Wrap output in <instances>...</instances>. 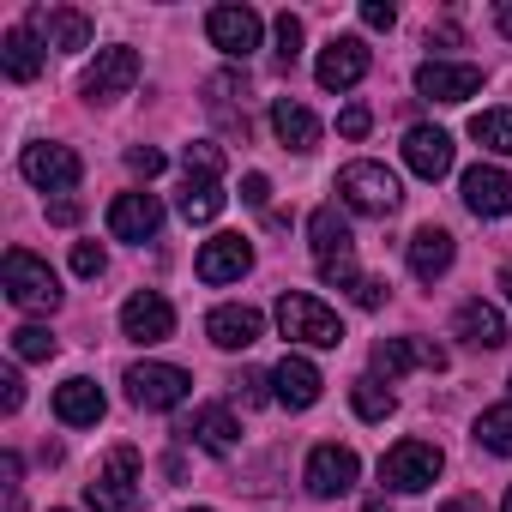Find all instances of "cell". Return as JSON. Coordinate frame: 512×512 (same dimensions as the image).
<instances>
[{"mask_svg":"<svg viewBox=\"0 0 512 512\" xmlns=\"http://www.w3.org/2000/svg\"><path fill=\"white\" fill-rule=\"evenodd\" d=\"M308 241H314V266H320L326 284H344V290L362 284V272H356V260H350L356 235H350V223H344L338 205H320V211L308 217Z\"/></svg>","mask_w":512,"mask_h":512,"instance_id":"obj_1","label":"cell"},{"mask_svg":"<svg viewBox=\"0 0 512 512\" xmlns=\"http://www.w3.org/2000/svg\"><path fill=\"white\" fill-rule=\"evenodd\" d=\"M278 332L290 344H308V350H338L344 344V320L308 290H284L278 296Z\"/></svg>","mask_w":512,"mask_h":512,"instance_id":"obj_2","label":"cell"},{"mask_svg":"<svg viewBox=\"0 0 512 512\" xmlns=\"http://www.w3.org/2000/svg\"><path fill=\"white\" fill-rule=\"evenodd\" d=\"M0 284H7V302H13L19 314H55V308H61V278L37 260V253H25V247L7 253Z\"/></svg>","mask_w":512,"mask_h":512,"instance_id":"obj_3","label":"cell"},{"mask_svg":"<svg viewBox=\"0 0 512 512\" xmlns=\"http://www.w3.org/2000/svg\"><path fill=\"white\" fill-rule=\"evenodd\" d=\"M338 193H344V205L362 211V217H392V211L404 205L398 175H392L386 163H368V157H356V163L338 169Z\"/></svg>","mask_w":512,"mask_h":512,"instance_id":"obj_4","label":"cell"},{"mask_svg":"<svg viewBox=\"0 0 512 512\" xmlns=\"http://www.w3.org/2000/svg\"><path fill=\"white\" fill-rule=\"evenodd\" d=\"M85 506L91 512H139V452L115 446L103 458V470L85 482Z\"/></svg>","mask_w":512,"mask_h":512,"instance_id":"obj_5","label":"cell"},{"mask_svg":"<svg viewBox=\"0 0 512 512\" xmlns=\"http://www.w3.org/2000/svg\"><path fill=\"white\" fill-rule=\"evenodd\" d=\"M440 470H446V458H440L434 440H398V446L380 458V482H386L392 494H422V488H434Z\"/></svg>","mask_w":512,"mask_h":512,"instance_id":"obj_6","label":"cell"},{"mask_svg":"<svg viewBox=\"0 0 512 512\" xmlns=\"http://www.w3.org/2000/svg\"><path fill=\"white\" fill-rule=\"evenodd\" d=\"M187 392H193V374L175 362H133L127 368V398L139 410H175V404H187Z\"/></svg>","mask_w":512,"mask_h":512,"instance_id":"obj_7","label":"cell"},{"mask_svg":"<svg viewBox=\"0 0 512 512\" xmlns=\"http://www.w3.org/2000/svg\"><path fill=\"white\" fill-rule=\"evenodd\" d=\"M19 175H25L31 187H43V193H73L79 175H85V163H79L73 145H49V139H43V145H25Z\"/></svg>","mask_w":512,"mask_h":512,"instance_id":"obj_8","label":"cell"},{"mask_svg":"<svg viewBox=\"0 0 512 512\" xmlns=\"http://www.w3.org/2000/svg\"><path fill=\"white\" fill-rule=\"evenodd\" d=\"M356 476H362V458H356L350 446H338V440L314 446V452H308V470H302V482H308L314 500H338V494H350Z\"/></svg>","mask_w":512,"mask_h":512,"instance_id":"obj_9","label":"cell"},{"mask_svg":"<svg viewBox=\"0 0 512 512\" xmlns=\"http://www.w3.org/2000/svg\"><path fill=\"white\" fill-rule=\"evenodd\" d=\"M260 13L253 7H211L205 13V37H211V49H223L229 61H247L253 49H260Z\"/></svg>","mask_w":512,"mask_h":512,"instance_id":"obj_10","label":"cell"},{"mask_svg":"<svg viewBox=\"0 0 512 512\" xmlns=\"http://www.w3.org/2000/svg\"><path fill=\"white\" fill-rule=\"evenodd\" d=\"M410 368H446V344H434V338H380L374 344V380H398V374H410Z\"/></svg>","mask_w":512,"mask_h":512,"instance_id":"obj_11","label":"cell"},{"mask_svg":"<svg viewBox=\"0 0 512 512\" xmlns=\"http://www.w3.org/2000/svg\"><path fill=\"white\" fill-rule=\"evenodd\" d=\"M314 79H320V91H350V85H362V79H368V43H362V37H332V43L320 49V61H314Z\"/></svg>","mask_w":512,"mask_h":512,"instance_id":"obj_12","label":"cell"},{"mask_svg":"<svg viewBox=\"0 0 512 512\" xmlns=\"http://www.w3.org/2000/svg\"><path fill=\"white\" fill-rule=\"evenodd\" d=\"M416 91L428 103H464V97L482 91V67H470V61H422L416 67Z\"/></svg>","mask_w":512,"mask_h":512,"instance_id":"obj_13","label":"cell"},{"mask_svg":"<svg viewBox=\"0 0 512 512\" xmlns=\"http://www.w3.org/2000/svg\"><path fill=\"white\" fill-rule=\"evenodd\" d=\"M193 272H199V284H235V278H247V272H253L247 235H211V241L199 247Z\"/></svg>","mask_w":512,"mask_h":512,"instance_id":"obj_14","label":"cell"},{"mask_svg":"<svg viewBox=\"0 0 512 512\" xmlns=\"http://www.w3.org/2000/svg\"><path fill=\"white\" fill-rule=\"evenodd\" d=\"M205 338L217 350H253L266 338V320H260V308H247V302H223V308L205 314Z\"/></svg>","mask_w":512,"mask_h":512,"instance_id":"obj_15","label":"cell"},{"mask_svg":"<svg viewBox=\"0 0 512 512\" xmlns=\"http://www.w3.org/2000/svg\"><path fill=\"white\" fill-rule=\"evenodd\" d=\"M133 79H139V49H103L91 61V73H85V97L91 103H115V97L133 91Z\"/></svg>","mask_w":512,"mask_h":512,"instance_id":"obj_16","label":"cell"},{"mask_svg":"<svg viewBox=\"0 0 512 512\" xmlns=\"http://www.w3.org/2000/svg\"><path fill=\"white\" fill-rule=\"evenodd\" d=\"M157 229H163L157 193H121V199L109 205V235H115V241H157Z\"/></svg>","mask_w":512,"mask_h":512,"instance_id":"obj_17","label":"cell"},{"mask_svg":"<svg viewBox=\"0 0 512 512\" xmlns=\"http://www.w3.org/2000/svg\"><path fill=\"white\" fill-rule=\"evenodd\" d=\"M121 332H127L133 344H163V338L175 332V308H169L157 290H139V296H127V308H121Z\"/></svg>","mask_w":512,"mask_h":512,"instance_id":"obj_18","label":"cell"},{"mask_svg":"<svg viewBox=\"0 0 512 512\" xmlns=\"http://www.w3.org/2000/svg\"><path fill=\"white\" fill-rule=\"evenodd\" d=\"M464 205L476 211V217H506L512 211V175L500 169V163H476V169H464Z\"/></svg>","mask_w":512,"mask_h":512,"instance_id":"obj_19","label":"cell"},{"mask_svg":"<svg viewBox=\"0 0 512 512\" xmlns=\"http://www.w3.org/2000/svg\"><path fill=\"white\" fill-rule=\"evenodd\" d=\"M320 386H326L320 368H314L308 356H296V350L272 368V398L290 404V410H314V404H320Z\"/></svg>","mask_w":512,"mask_h":512,"instance_id":"obj_20","label":"cell"},{"mask_svg":"<svg viewBox=\"0 0 512 512\" xmlns=\"http://www.w3.org/2000/svg\"><path fill=\"white\" fill-rule=\"evenodd\" d=\"M25 25H31L37 37H49V49H61V55L91 49V19H85V13H73V7H37Z\"/></svg>","mask_w":512,"mask_h":512,"instance_id":"obj_21","label":"cell"},{"mask_svg":"<svg viewBox=\"0 0 512 512\" xmlns=\"http://www.w3.org/2000/svg\"><path fill=\"white\" fill-rule=\"evenodd\" d=\"M404 163H410L422 181L452 175V133H440V127H410V133H404Z\"/></svg>","mask_w":512,"mask_h":512,"instance_id":"obj_22","label":"cell"},{"mask_svg":"<svg viewBox=\"0 0 512 512\" xmlns=\"http://www.w3.org/2000/svg\"><path fill=\"white\" fill-rule=\"evenodd\" d=\"M103 386L97 380H85V374H73V380H61L55 386V416L67 422V428H97L103 422Z\"/></svg>","mask_w":512,"mask_h":512,"instance_id":"obj_23","label":"cell"},{"mask_svg":"<svg viewBox=\"0 0 512 512\" xmlns=\"http://www.w3.org/2000/svg\"><path fill=\"white\" fill-rule=\"evenodd\" d=\"M181 434H187L199 452H211V458H229V452H235V440H241V428H235L229 404H205V410H193Z\"/></svg>","mask_w":512,"mask_h":512,"instance_id":"obj_24","label":"cell"},{"mask_svg":"<svg viewBox=\"0 0 512 512\" xmlns=\"http://www.w3.org/2000/svg\"><path fill=\"white\" fill-rule=\"evenodd\" d=\"M452 235L440 229V223H422L416 235H410V272L422 278V284H434V278H446L452 272Z\"/></svg>","mask_w":512,"mask_h":512,"instance_id":"obj_25","label":"cell"},{"mask_svg":"<svg viewBox=\"0 0 512 512\" xmlns=\"http://www.w3.org/2000/svg\"><path fill=\"white\" fill-rule=\"evenodd\" d=\"M452 332H458V344H470V350H500V344H506V320H500V308H488V302H458Z\"/></svg>","mask_w":512,"mask_h":512,"instance_id":"obj_26","label":"cell"},{"mask_svg":"<svg viewBox=\"0 0 512 512\" xmlns=\"http://www.w3.org/2000/svg\"><path fill=\"white\" fill-rule=\"evenodd\" d=\"M272 133H278L284 151H314L320 145V115L302 109V103H290V97H278L272 103Z\"/></svg>","mask_w":512,"mask_h":512,"instance_id":"obj_27","label":"cell"},{"mask_svg":"<svg viewBox=\"0 0 512 512\" xmlns=\"http://www.w3.org/2000/svg\"><path fill=\"white\" fill-rule=\"evenodd\" d=\"M0 67H7V79H13V85H31V79L43 73V43H37V31H31V25H19V31L0 37Z\"/></svg>","mask_w":512,"mask_h":512,"instance_id":"obj_28","label":"cell"},{"mask_svg":"<svg viewBox=\"0 0 512 512\" xmlns=\"http://www.w3.org/2000/svg\"><path fill=\"white\" fill-rule=\"evenodd\" d=\"M181 217L187 223H211L217 211H223V181H211V175H187V187H181Z\"/></svg>","mask_w":512,"mask_h":512,"instance_id":"obj_29","label":"cell"},{"mask_svg":"<svg viewBox=\"0 0 512 512\" xmlns=\"http://www.w3.org/2000/svg\"><path fill=\"white\" fill-rule=\"evenodd\" d=\"M350 404H356V416H362V422H386V416L398 410L392 386H386V380H374V374H362V380L350 386Z\"/></svg>","mask_w":512,"mask_h":512,"instance_id":"obj_30","label":"cell"},{"mask_svg":"<svg viewBox=\"0 0 512 512\" xmlns=\"http://www.w3.org/2000/svg\"><path fill=\"white\" fill-rule=\"evenodd\" d=\"M470 139L482 151H494V157H512V109H482L470 121Z\"/></svg>","mask_w":512,"mask_h":512,"instance_id":"obj_31","label":"cell"},{"mask_svg":"<svg viewBox=\"0 0 512 512\" xmlns=\"http://www.w3.org/2000/svg\"><path fill=\"white\" fill-rule=\"evenodd\" d=\"M476 446H488V452L512 458V404H494V410H482V416H476Z\"/></svg>","mask_w":512,"mask_h":512,"instance_id":"obj_32","label":"cell"},{"mask_svg":"<svg viewBox=\"0 0 512 512\" xmlns=\"http://www.w3.org/2000/svg\"><path fill=\"white\" fill-rule=\"evenodd\" d=\"M13 356H19V362H49V356H55L49 326H19V332H13Z\"/></svg>","mask_w":512,"mask_h":512,"instance_id":"obj_33","label":"cell"},{"mask_svg":"<svg viewBox=\"0 0 512 512\" xmlns=\"http://www.w3.org/2000/svg\"><path fill=\"white\" fill-rule=\"evenodd\" d=\"M272 37H278V61H284V67H296V61H302V19H296V13H278Z\"/></svg>","mask_w":512,"mask_h":512,"instance_id":"obj_34","label":"cell"},{"mask_svg":"<svg viewBox=\"0 0 512 512\" xmlns=\"http://www.w3.org/2000/svg\"><path fill=\"white\" fill-rule=\"evenodd\" d=\"M181 163H187V175H211V181L223 175V151H217L211 139H193V145L181 151Z\"/></svg>","mask_w":512,"mask_h":512,"instance_id":"obj_35","label":"cell"},{"mask_svg":"<svg viewBox=\"0 0 512 512\" xmlns=\"http://www.w3.org/2000/svg\"><path fill=\"white\" fill-rule=\"evenodd\" d=\"M229 386H235V398H241V404H266V398H272V374H253V368H241Z\"/></svg>","mask_w":512,"mask_h":512,"instance_id":"obj_36","label":"cell"},{"mask_svg":"<svg viewBox=\"0 0 512 512\" xmlns=\"http://www.w3.org/2000/svg\"><path fill=\"white\" fill-rule=\"evenodd\" d=\"M103 266H109V253L97 241H73V272L79 278H103Z\"/></svg>","mask_w":512,"mask_h":512,"instance_id":"obj_37","label":"cell"},{"mask_svg":"<svg viewBox=\"0 0 512 512\" xmlns=\"http://www.w3.org/2000/svg\"><path fill=\"white\" fill-rule=\"evenodd\" d=\"M362 25L368 31H392L398 25V7H392V0H362Z\"/></svg>","mask_w":512,"mask_h":512,"instance_id":"obj_38","label":"cell"},{"mask_svg":"<svg viewBox=\"0 0 512 512\" xmlns=\"http://www.w3.org/2000/svg\"><path fill=\"white\" fill-rule=\"evenodd\" d=\"M368 127H374V115H368L362 103H350V109L338 115V133H344V139H368Z\"/></svg>","mask_w":512,"mask_h":512,"instance_id":"obj_39","label":"cell"},{"mask_svg":"<svg viewBox=\"0 0 512 512\" xmlns=\"http://www.w3.org/2000/svg\"><path fill=\"white\" fill-rule=\"evenodd\" d=\"M127 169L151 181V175H163V151H151V145H133V151H127Z\"/></svg>","mask_w":512,"mask_h":512,"instance_id":"obj_40","label":"cell"},{"mask_svg":"<svg viewBox=\"0 0 512 512\" xmlns=\"http://www.w3.org/2000/svg\"><path fill=\"white\" fill-rule=\"evenodd\" d=\"M350 296H356V308H386V284H380V278H362Z\"/></svg>","mask_w":512,"mask_h":512,"instance_id":"obj_41","label":"cell"},{"mask_svg":"<svg viewBox=\"0 0 512 512\" xmlns=\"http://www.w3.org/2000/svg\"><path fill=\"white\" fill-rule=\"evenodd\" d=\"M0 404H7V410H19V404H25V380H19V368L0 374Z\"/></svg>","mask_w":512,"mask_h":512,"instance_id":"obj_42","label":"cell"},{"mask_svg":"<svg viewBox=\"0 0 512 512\" xmlns=\"http://www.w3.org/2000/svg\"><path fill=\"white\" fill-rule=\"evenodd\" d=\"M241 199H247V205H266V199H272V181H266V175H247V181H241Z\"/></svg>","mask_w":512,"mask_h":512,"instance_id":"obj_43","label":"cell"},{"mask_svg":"<svg viewBox=\"0 0 512 512\" xmlns=\"http://www.w3.org/2000/svg\"><path fill=\"white\" fill-rule=\"evenodd\" d=\"M49 217H55V223H79V199H73V193H61V199L49 205Z\"/></svg>","mask_w":512,"mask_h":512,"instance_id":"obj_44","label":"cell"},{"mask_svg":"<svg viewBox=\"0 0 512 512\" xmlns=\"http://www.w3.org/2000/svg\"><path fill=\"white\" fill-rule=\"evenodd\" d=\"M440 512H488V506H482V494H452Z\"/></svg>","mask_w":512,"mask_h":512,"instance_id":"obj_45","label":"cell"},{"mask_svg":"<svg viewBox=\"0 0 512 512\" xmlns=\"http://www.w3.org/2000/svg\"><path fill=\"white\" fill-rule=\"evenodd\" d=\"M494 25H500V37H512V0H500V7H494Z\"/></svg>","mask_w":512,"mask_h":512,"instance_id":"obj_46","label":"cell"},{"mask_svg":"<svg viewBox=\"0 0 512 512\" xmlns=\"http://www.w3.org/2000/svg\"><path fill=\"white\" fill-rule=\"evenodd\" d=\"M500 290H506V302H512V266H500Z\"/></svg>","mask_w":512,"mask_h":512,"instance_id":"obj_47","label":"cell"},{"mask_svg":"<svg viewBox=\"0 0 512 512\" xmlns=\"http://www.w3.org/2000/svg\"><path fill=\"white\" fill-rule=\"evenodd\" d=\"M362 512H392V506H386V500H368V506H362Z\"/></svg>","mask_w":512,"mask_h":512,"instance_id":"obj_48","label":"cell"},{"mask_svg":"<svg viewBox=\"0 0 512 512\" xmlns=\"http://www.w3.org/2000/svg\"><path fill=\"white\" fill-rule=\"evenodd\" d=\"M500 512H512V488H506V500H500Z\"/></svg>","mask_w":512,"mask_h":512,"instance_id":"obj_49","label":"cell"},{"mask_svg":"<svg viewBox=\"0 0 512 512\" xmlns=\"http://www.w3.org/2000/svg\"><path fill=\"white\" fill-rule=\"evenodd\" d=\"M193 512H211V506H193Z\"/></svg>","mask_w":512,"mask_h":512,"instance_id":"obj_50","label":"cell"},{"mask_svg":"<svg viewBox=\"0 0 512 512\" xmlns=\"http://www.w3.org/2000/svg\"><path fill=\"white\" fill-rule=\"evenodd\" d=\"M506 386H512V380H506Z\"/></svg>","mask_w":512,"mask_h":512,"instance_id":"obj_51","label":"cell"}]
</instances>
